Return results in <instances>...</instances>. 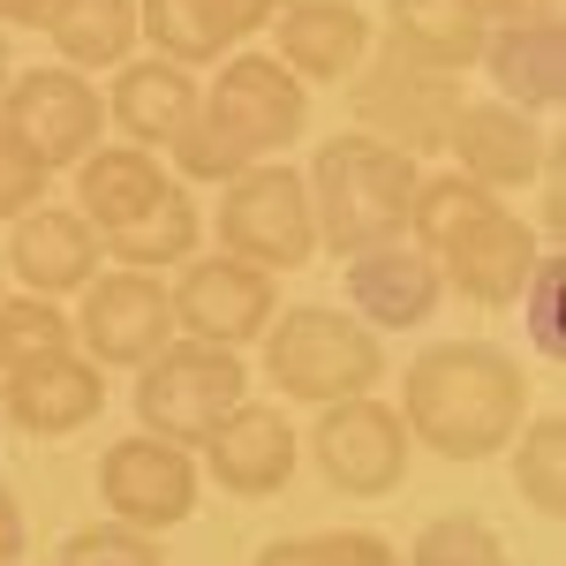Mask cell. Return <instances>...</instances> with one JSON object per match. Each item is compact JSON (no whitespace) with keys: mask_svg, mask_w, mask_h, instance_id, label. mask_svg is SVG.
Returning a JSON list of instances; mask_svg holds the SVG:
<instances>
[{"mask_svg":"<svg viewBox=\"0 0 566 566\" xmlns=\"http://www.w3.org/2000/svg\"><path fill=\"white\" fill-rule=\"evenodd\" d=\"M400 423L438 461H491L528 423L522 363L491 340H446L423 348L400 378Z\"/></svg>","mask_w":566,"mask_h":566,"instance_id":"obj_1","label":"cell"},{"mask_svg":"<svg viewBox=\"0 0 566 566\" xmlns=\"http://www.w3.org/2000/svg\"><path fill=\"white\" fill-rule=\"evenodd\" d=\"M310 122L303 84L272 61V53H227L219 84L197 98L189 129L167 144L189 181H234L242 167H264L272 151H287Z\"/></svg>","mask_w":566,"mask_h":566,"instance_id":"obj_2","label":"cell"},{"mask_svg":"<svg viewBox=\"0 0 566 566\" xmlns=\"http://www.w3.org/2000/svg\"><path fill=\"white\" fill-rule=\"evenodd\" d=\"M310 219H317V250L355 258V250H378L392 234H408V205H416V181L423 167L408 151H392L378 136H333L317 144L310 159Z\"/></svg>","mask_w":566,"mask_h":566,"instance_id":"obj_3","label":"cell"},{"mask_svg":"<svg viewBox=\"0 0 566 566\" xmlns=\"http://www.w3.org/2000/svg\"><path fill=\"white\" fill-rule=\"evenodd\" d=\"M264 378H272L280 400L333 408V400H355V392H378L386 348H378V333L363 317L303 303V310H287V317L264 325Z\"/></svg>","mask_w":566,"mask_h":566,"instance_id":"obj_4","label":"cell"},{"mask_svg":"<svg viewBox=\"0 0 566 566\" xmlns=\"http://www.w3.org/2000/svg\"><path fill=\"white\" fill-rule=\"evenodd\" d=\"M250 400V370L234 348H205V340H167L151 363H136V416L144 431L167 446H205L219 431V416Z\"/></svg>","mask_w":566,"mask_h":566,"instance_id":"obj_5","label":"cell"},{"mask_svg":"<svg viewBox=\"0 0 566 566\" xmlns=\"http://www.w3.org/2000/svg\"><path fill=\"white\" fill-rule=\"evenodd\" d=\"M219 250L258 272H295L317 258V219H310V181L295 167H242L219 197Z\"/></svg>","mask_w":566,"mask_h":566,"instance_id":"obj_6","label":"cell"},{"mask_svg":"<svg viewBox=\"0 0 566 566\" xmlns=\"http://www.w3.org/2000/svg\"><path fill=\"white\" fill-rule=\"evenodd\" d=\"M348 106H355V129L392 144V151H408V159H431L446 151V136H453V114L469 106L461 98V76H431V69H416V61H363L348 76Z\"/></svg>","mask_w":566,"mask_h":566,"instance_id":"obj_7","label":"cell"},{"mask_svg":"<svg viewBox=\"0 0 566 566\" xmlns=\"http://www.w3.org/2000/svg\"><path fill=\"white\" fill-rule=\"evenodd\" d=\"M310 453H317V469H325V483H333L340 499H386V491H400V476H408L416 438H408V423H400L392 400L355 392V400H333V408L317 416Z\"/></svg>","mask_w":566,"mask_h":566,"instance_id":"obj_8","label":"cell"},{"mask_svg":"<svg viewBox=\"0 0 566 566\" xmlns=\"http://www.w3.org/2000/svg\"><path fill=\"white\" fill-rule=\"evenodd\" d=\"M175 340V303H167V280L159 272H91L84 303H76V348L98 370H136Z\"/></svg>","mask_w":566,"mask_h":566,"instance_id":"obj_9","label":"cell"},{"mask_svg":"<svg viewBox=\"0 0 566 566\" xmlns=\"http://www.w3.org/2000/svg\"><path fill=\"white\" fill-rule=\"evenodd\" d=\"M167 303H175V333L181 340H205V348H250L264 340V325L280 317V287H272V272L242 258H189L181 264V280L167 287Z\"/></svg>","mask_w":566,"mask_h":566,"instance_id":"obj_10","label":"cell"},{"mask_svg":"<svg viewBox=\"0 0 566 566\" xmlns=\"http://www.w3.org/2000/svg\"><path fill=\"white\" fill-rule=\"evenodd\" d=\"M197 453L189 446H167V438L136 431V438H114L106 446V461H98V499H106V514L129 528H175L197 514Z\"/></svg>","mask_w":566,"mask_h":566,"instance_id":"obj_11","label":"cell"},{"mask_svg":"<svg viewBox=\"0 0 566 566\" xmlns=\"http://www.w3.org/2000/svg\"><path fill=\"white\" fill-rule=\"evenodd\" d=\"M0 122L39 151L45 175H61V167H76L84 151H98L106 98H98V84L76 76V69H31V76H15V84L0 91Z\"/></svg>","mask_w":566,"mask_h":566,"instance_id":"obj_12","label":"cell"},{"mask_svg":"<svg viewBox=\"0 0 566 566\" xmlns=\"http://www.w3.org/2000/svg\"><path fill=\"white\" fill-rule=\"evenodd\" d=\"M446 151H453V175L491 189V197L528 189V181H544V167H559V144L536 129V114H522V106H461Z\"/></svg>","mask_w":566,"mask_h":566,"instance_id":"obj_13","label":"cell"},{"mask_svg":"<svg viewBox=\"0 0 566 566\" xmlns=\"http://www.w3.org/2000/svg\"><path fill=\"white\" fill-rule=\"evenodd\" d=\"M536 264H544V234H536L522 212L499 205L491 219H476L469 234H453V242L438 250V280H446L453 295L483 303V310H506V303H522Z\"/></svg>","mask_w":566,"mask_h":566,"instance_id":"obj_14","label":"cell"},{"mask_svg":"<svg viewBox=\"0 0 566 566\" xmlns=\"http://www.w3.org/2000/svg\"><path fill=\"white\" fill-rule=\"evenodd\" d=\"M197 453H205V476L234 499H272L295 483V423L287 408H264V400H234Z\"/></svg>","mask_w":566,"mask_h":566,"instance_id":"obj_15","label":"cell"},{"mask_svg":"<svg viewBox=\"0 0 566 566\" xmlns=\"http://www.w3.org/2000/svg\"><path fill=\"white\" fill-rule=\"evenodd\" d=\"M287 0H136V31L159 45V61L175 69H205V61H227L242 39L272 31Z\"/></svg>","mask_w":566,"mask_h":566,"instance_id":"obj_16","label":"cell"},{"mask_svg":"<svg viewBox=\"0 0 566 566\" xmlns=\"http://www.w3.org/2000/svg\"><path fill=\"white\" fill-rule=\"evenodd\" d=\"M272 61L295 76V84H348L355 69L370 61V15L355 0H287L272 15Z\"/></svg>","mask_w":566,"mask_h":566,"instance_id":"obj_17","label":"cell"},{"mask_svg":"<svg viewBox=\"0 0 566 566\" xmlns=\"http://www.w3.org/2000/svg\"><path fill=\"white\" fill-rule=\"evenodd\" d=\"M0 264L23 280V295H76L98 272V227L76 205H31L23 219H8V250Z\"/></svg>","mask_w":566,"mask_h":566,"instance_id":"obj_18","label":"cell"},{"mask_svg":"<svg viewBox=\"0 0 566 566\" xmlns=\"http://www.w3.org/2000/svg\"><path fill=\"white\" fill-rule=\"evenodd\" d=\"M98 408H106V370L91 355H45L31 370L0 378V416L23 438H69L84 431Z\"/></svg>","mask_w":566,"mask_h":566,"instance_id":"obj_19","label":"cell"},{"mask_svg":"<svg viewBox=\"0 0 566 566\" xmlns=\"http://www.w3.org/2000/svg\"><path fill=\"white\" fill-rule=\"evenodd\" d=\"M446 295V280H438V258L423 242H408V234H392L378 250H355L348 258V303L363 310V325L378 333V325H423Z\"/></svg>","mask_w":566,"mask_h":566,"instance_id":"obj_20","label":"cell"},{"mask_svg":"<svg viewBox=\"0 0 566 566\" xmlns=\"http://www.w3.org/2000/svg\"><path fill=\"white\" fill-rule=\"evenodd\" d=\"M197 76L189 69H175V61H122L114 69V91H106V122L129 136V144H144V151H167L181 129H189V114H197Z\"/></svg>","mask_w":566,"mask_h":566,"instance_id":"obj_21","label":"cell"},{"mask_svg":"<svg viewBox=\"0 0 566 566\" xmlns=\"http://www.w3.org/2000/svg\"><path fill=\"white\" fill-rule=\"evenodd\" d=\"M491 84H499V106H522V114H544L559 106L566 91V31L559 15H536V23H499L483 39V61Z\"/></svg>","mask_w":566,"mask_h":566,"instance_id":"obj_22","label":"cell"},{"mask_svg":"<svg viewBox=\"0 0 566 566\" xmlns=\"http://www.w3.org/2000/svg\"><path fill=\"white\" fill-rule=\"evenodd\" d=\"M483 31L469 0H386V53L416 61L431 76H469L483 61Z\"/></svg>","mask_w":566,"mask_h":566,"instance_id":"obj_23","label":"cell"},{"mask_svg":"<svg viewBox=\"0 0 566 566\" xmlns=\"http://www.w3.org/2000/svg\"><path fill=\"white\" fill-rule=\"evenodd\" d=\"M167 167H159V151H144V144H98L76 159V212L98 227V234H122L136 212H151V197L167 189Z\"/></svg>","mask_w":566,"mask_h":566,"instance_id":"obj_24","label":"cell"},{"mask_svg":"<svg viewBox=\"0 0 566 566\" xmlns=\"http://www.w3.org/2000/svg\"><path fill=\"white\" fill-rule=\"evenodd\" d=\"M197 242H205V212H197V197H189L181 181H167V189L151 197V212H136L122 234H106L114 264H129V272L189 264V258H197Z\"/></svg>","mask_w":566,"mask_h":566,"instance_id":"obj_25","label":"cell"},{"mask_svg":"<svg viewBox=\"0 0 566 566\" xmlns=\"http://www.w3.org/2000/svg\"><path fill=\"white\" fill-rule=\"evenodd\" d=\"M53 53H61V69H76V76H98V69H122L136 61L129 45L144 39L136 31V0H69L61 15H53Z\"/></svg>","mask_w":566,"mask_h":566,"instance_id":"obj_26","label":"cell"},{"mask_svg":"<svg viewBox=\"0 0 566 566\" xmlns=\"http://www.w3.org/2000/svg\"><path fill=\"white\" fill-rule=\"evenodd\" d=\"M45 355H76V317L53 295H0V378Z\"/></svg>","mask_w":566,"mask_h":566,"instance_id":"obj_27","label":"cell"},{"mask_svg":"<svg viewBox=\"0 0 566 566\" xmlns=\"http://www.w3.org/2000/svg\"><path fill=\"white\" fill-rule=\"evenodd\" d=\"M522 446H514V491H522L528 514H544V522H559L566 514V423L544 408V416H528Z\"/></svg>","mask_w":566,"mask_h":566,"instance_id":"obj_28","label":"cell"},{"mask_svg":"<svg viewBox=\"0 0 566 566\" xmlns=\"http://www.w3.org/2000/svg\"><path fill=\"white\" fill-rule=\"evenodd\" d=\"M408 566H514L506 544L476 522V514H438L416 544H408Z\"/></svg>","mask_w":566,"mask_h":566,"instance_id":"obj_29","label":"cell"},{"mask_svg":"<svg viewBox=\"0 0 566 566\" xmlns=\"http://www.w3.org/2000/svg\"><path fill=\"white\" fill-rule=\"evenodd\" d=\"M53 566H167V552H159L151 528L91 522V528H76V536L61 544V559H53Z\"/></svg>","mask_w":566,"mask_h":566,"instance_id":"obj_30","label":"cell"},{"mask_svg":"<svg viewBox=\"0 0 566 566\" xmlns=\"http://www.w3.org/2000/svg\"><path fill=\"white\" fill-rule=\"evenodd\" d=\"M45 181H53V175L39 167V151L0 122V227H8V219H23L31 205H45Z\"/></svg>","mask_w":566,"mask_h":566,"instance_id":"obj_31","label":"cell"},{"mask_svg":"<svg viewBox=\"0 0 566 566\" xmlns=\"http://www.w3.org/2000/svg\"><path fill=\"white\" fill-rule=\"evenodd\" d=\"M522 303H528V340H536V355H566L559 348V258H552V250H544L536 272H528Z\"/></svg>","mask_w":566,"mask_h":566,"instance_id":"obj_32","label":"cell"},{"mask_svg":"<svg viewBox=\"0 0 566 566\" xmlns=\"http://www.w3.org/2000/svg\"><path fill=\"white\" fill-rule=\"evenodd\" d=\"M310 559L317 566H400L386 536H370V528H333V536H310Z\"/></svg>","mask_w":566,"mask_h":566,"instance_id":"obj_33","label":"cell"},{"mask_svg":"<svg viewBox=\"0 0 566 566\" xmlns=\"http://www.w3.org/2000/svg\"><path fill=\"white\" fill-rule=\"evenodd\" d=\"M469 15H476L483 31H499V23H536V15H559V0H469Z\"/></svg>","mask_w":566,"mask_h":566,"instance_id":"obj_34","label":"cell"},{"mask_svg":"<svg viewBox=\"0 0 566 566\" xmlns=\"http://www.w3.org/2000/svg\"><path fill=\"white\" fill-rule=\"evenodd\" d=\"M69 0H0V31H53Z\"/></svg>","mask_w":566,"mask_h":566,"instance_id":"obj_35","label":"cell"},{"mask_svg":"<svg viewBox=\"0 0 566 566\" xmlns=\"http://www.w3.org/2000/svg\"><path fill=\"white\" fill-rule=\"evenodd\" d=\"M23 559V506H15V491L0 483V566Z\"/></svg>","mask_w":566,"mask_h":566,"instance_id":"obj_36","label":"cell"},{"mask_svg":"<svg viewBox=\"0 0 566 566\" xmlns=\"http://www.w3.org/2000/svg\"><path fill=\"white\" fill-rule=\"evenodd\" d=\"M258 566H317V559H310V536H280L258 552Z\"/></svg>","mask_w":566,"mask_h":566,"instance_id":"obj_37","label":"cell"},{"mask_svg":"<svg viewBox=\"0 0 566 566\" xmlns=\"http://www.w3.org/2000/svg\"><path fill=\"white\" fill-rule=\"evenodd\" d=\"M0 91H8V45H0Z\"/></svg>","mask_w":566,"mask_h":566,"instance_id":"obj_38","label":"cell"},{"mask_svg":"<svg viewBox=\"0 0 566 566\" xmlns=\"http://www.w3.org/2000/svg\"><path fill=\"white\" fill-rule=\"evenodd\" d=\"M0 280H8V264H0Z\"/></svg>","mask_w":566,"mask_h":566,"instance_id":"obj_39","label":"cell"},{"mask_svg":"<svg viewBox=\"0 0 566 566\" xmlns=\"http://www.w3.org/2000/svg\"><path fill=\"white\" fill-rule=\"evenodd\" d=\"M0 431H8V416H0Z\"/></svg>","mask_w":566,"mask_h":566,"instance_id":"obj_40","label":"cell"}]
</instances>
